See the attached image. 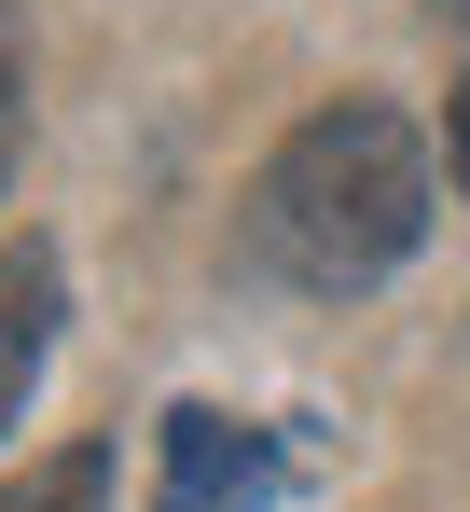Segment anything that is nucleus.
Returning a JSON list of instances; mask_svg holds the SVG:
<instances>
[{"label":"nucleus","instance_id":"nucleus-1","mask_svg":"<svg viewBox=\"0 0 470 512\" xmlns=\"http://www.w3.org/2000/svg\"><path fill=\"white\" fill-rule=\"evenodd\" d=\"M429 236V153L388 97H332L277 139V167L249 180V250L291 291H360Z\"/></svg>","mask_w":470,"mask_h":512},{"label":"nucleus","instance_id":"nucleus-2","mask_svg":"<svg viewBox=\"0 0 470 512\" xmlns=\"http://www.w3.org/2000/svg\"><path fill=\"white\" fill-rule=\"evenodd\" d=\"M277 443L249 416H222V402H180L153 443V512H277Z\"/></svg>","mask_w":470,"mask_h":512},{"label":"nucleus","instance_id":"nucleus-3","mask_svg":"<svg viewBox=\"0 0 470 512\" xmlns=\"http://www.w3.org/2000/svg\"><path fill=\"white\" fill-rule=\"evenodd\" d=\"M56 319H70L56 250H42V236H14V250H0V429L28 416V388H42V360H56Z\"/></svg>","mask_w":470,"mask_h":512},{"label":"nucleus","instance_id":"nucleus-4","mask_svg":"<svg viewBox=\"0 0 470 512\" xmlns=\"http://www.w3.org/2000/svg\"><path fill=\"white\" fill-rule=\"evenodd\" d=\"M0 512H111V443H56L42 471H14Z\"/></svg>","mask_w":470,"mask_h":512},{"label":"nucleus","instance_id":"nucleus-5","mask_svg":"<svg viewBox=\"0 0 470 512\" xmlns=\"http://www.w3.org/2000/svg\"><path fill=\"white\" fill-rule=\"evenodd\" d=\"M14 139H28V56H14V14H0V180H14Z\"/></svg>","mask_w":470,"mask_h":512},{"label":"nucleus","instance_id":"nucleus-6","mask_svg":"<svg viewBox=\"0 0 470 512\" xmlns=\"http://www.w3.org/2000/svg\"><path fill=\"white\" fill-rule=\"evenodd\" d=\"M443 153H457V194H470V84H457V125H443Z\"/></svg>","mask_w":470,"mask_h":512},{"label":"nucleus","instance_id":"nucleus-7","mask_svg":"<svg viewBox=\"0 0 470 512\" xmlns=\"http://www.w3.org/2000/svg\"><path fill=\"white\" fill-rule=\"evenodd\" d=\"M443 28H470V0H443Z\"/></svg>","mask_w":470,"mask_h":512}]
</instances>
